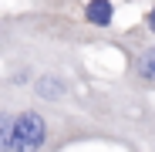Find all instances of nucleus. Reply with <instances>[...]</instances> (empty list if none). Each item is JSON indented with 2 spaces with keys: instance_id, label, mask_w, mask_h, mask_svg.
Segmentation results:
<instances>
[{
  "instance_id": "f257e3e1",
  "label": "nucleus",
  "mask_w": 155,
  "mask_h": 152,
  "mask_svg": "<svg viewBox=\"0 0 155 152\" xmlns=\"http://www.w3.org/2000/svg\"><path fill=\"white\" fill-rule=\"evenodd\" d=\"M88 142L121 145L118 135H111L105 125H98L84 112L17 101L10 122V152H64Z\"/></svg>"
},
{
  "instance_id": "f03ea898",
  "label": "nucleus",
  "mask_w": 155,
  "mask_h": 152,
  "mask_svg": "<svg viewBox=\"0 0 155 152\" xmlns=\"http://www.w3.org/2000/svg\"><path fill=\"white\" fill-rule=\"evenodd\" d=\"M105 44L115 47L125 58V68L118 71L115 85L125 88V91H132V95L155 98V41L138 34L135 24H132V27H125V31L105 34Z\"/></svg>"
},
{
  "instance_id": "7ed1b4c3",
  "label": "nucleus",
  "mask_w": 155,
  "mask_h": 152,
  "mask_svg": "<svg viewBox=\"0 0 155 152\" xmlns=\"http://www.w3.org/2000/svg\"><path fill=\"white\" fill-rule=\"evenodd\" d=\"M78 24H84L88 31L94 34H111L115 31V20H118V0H81L74 7Z\"/></svg>"
},
{
  "instance_id": "39448f33",
  "label": "nucleus",
  "mask_w": 155,
  "mask_h": 152,
  "mask_svg": "<svg viewBox=\"0 0 155 152\" xmlns=\"http://www.w3.org/2000/svg\"><path fill=\"white\" fill-rule=\"evenodd\" d=\"M81 0H27V10H47V14H74Z\"/></svg>"
},
{
  "instance_id": "20e7f679",
  "label": "nucleus",
  "mask_w": 155,
  "mask_h": 152,
  "mask_svg": "<svg viewBox=\"0 0 155 152\" xmlns=\"http://www.w3.org/2000/svg\"><path fill=\"white\" fill-rule=\"evenodd\" d=\"M17 98L0 95V152H10V122H14Z\"/></svg>"
},
{
  "instance_id": "423d86ee",
  "label": "nucleus",
  "mask_w": 155,
  "mask_h": 152,
  "mask_svg": "<svg viewBox=\"0 0 155 152\" xmlns=\"http://www.w3.org/2000/svg\"><path fill=\"white\" fill-rule=\"evenodd\" d=\"M135 31L155 41V0H145V10H142L138 24H135Z\"/></svg>"
}]
</instances>
